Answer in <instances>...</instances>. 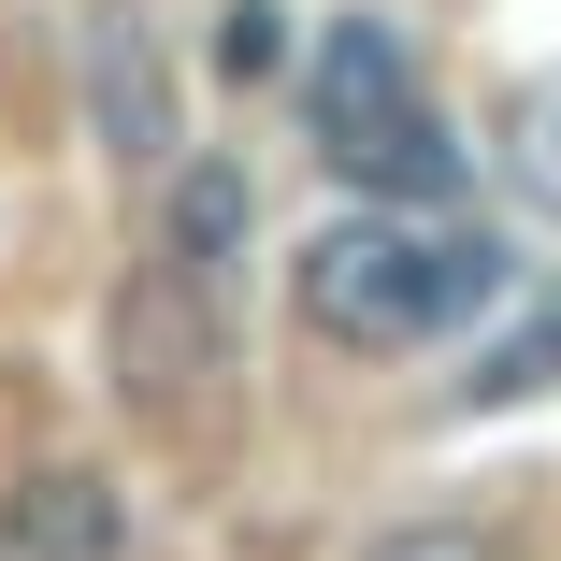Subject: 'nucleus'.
<instances>
[{"label":"nucleus","mask_w":561,"mask_h":561,"mask_svg":"<svg viewBox=\"0 0 561 561\" xmlns=\"http://www.w3.org/2000/svg\"><path fill=\"white\" fill-rule=\"evenodd\" d=\"M504 187H518L533 216H561V72L518 87V116H504Z\"/></svg>","instance_id":"6e6552de"},{"label":"nucleus","mask_w":561,"mask_h":561,"mask_svg":"<svg viewBox=\"0 0 561 561\" xmlns=\"http://www.w3.org/2000/svg\"><path fill=\"white\" fill-rule=\"evenodd\" d=\"M302 130H317V159L346 173V187H389V202H446V187H461V145L432 130L417 58L375 15H331L302 44Z\"/></svg>","instance_id":"f03ea898"},{"label":"nucleus","mask_w":561,"mask_h":561,"mask_svg":"<svg viewBox=\"0 0 561 561\" xmlns=\"http://www.w3.org/2000/svg\"><path fill=\"white\" fill-rule=\"evenodd\" d=\"M245 245H260V187H245V159H173V173H159V260H173L187 288H231Z\"/></svg>","instance_id":"423d86ee"},{"label":"nucleus","mask_w":561,"mask_h":561,"mask_svg":"<svg viewBox=\"0 0 561 561\" xmlns=\"http://www.w3.org/2000/svg\"><path fill=\"white\" fill-rule=\"evenodd\" d=\"M547 375H561V288H547V302H533V317L504 331V346H490V360L461 375V403H533Z\"/></svg>","instance_id":"0eeeda50"},{"label":"nucleus","mask_w":561,"mask_h":561,"mask_svg":"<svg viewBox=\"0 0 561 561\" xmlns=\"http://www.w3.org/2000/svg\"><path fill=\"white\" fill-rule=\"evenodd\" d=\"M490 288H504V260L476 231H417V216H331V231H302V260H288L302 331L346 346V360H389L417 331H461Z\"/></svg>","instance_id":"f257e3e1"},{"label":"nucleus","mask_w":561,"mask_h":561,"mask_svg":"<svg viewBox=\"0 0 561 561\" xmlns=\"http://www.w3.org/2000/svg\"><path fill=\"white\" fill-rule=\"evenodd\" d=\"M216 72H231V87L288 72V15H274V0H231V15H216Z\"/></svg>","instance_id":"1a4fd4ad"},{"label":"nucleus","mask_w":561,"mask_h":561,"mask_svg":"<svg viewBox=\"0 0 561 561\" xmlns=\"http://www.w3.org/2000/svg\"><path fill=\"white\" fill-rule=\"evenodd\" d=\"M0 561H130V490L87 476V461L15 476V504H0Z\"/></svg>","instance_id":"39448f33"},{"label":"nucleus","mask_w":561,"mask_h":561,"mask_svg":"<svg viewBox=\"0 0 561 561\" xmlns=\"http://www.w3.org/2000/svg\"><path fill=\"white\" fill-rule=\"evenodd\" d=\"M360 561H504V547H490L476 518H403V533H375Z\"/></svg>","instance_id":"9d476101"},{"label":"nucleus","mask_w":561,"mask_h":561,"mask_svg":"<svg viewBox=\"0 0 561 561\" xmlns=\"http://www.w3.org/2000/svg\"><path fill=\"white\" fill-rule=\"evenodd\" d=\"M72 87H87V145L116 173H173L187 159V101H173V58L145 15H87L72 30Z\"/></svg>","instance_id":"7ed1b4c3"},{"label":"nucleus","mask_w":561,"mask_h":561,"mask_svg":"<svg viewBox=\"0 0 561 561\" xmlns=\"http://www.w3.org/2000/svg\"><path fill=\"white\" fill-rule=\"evenodd\" d=\"M202 375H216V288H187L173 260H159V274H130V288H116V389L173 417Z\"/></svg>","instance_id":"20e7f679"}]
</instances>
